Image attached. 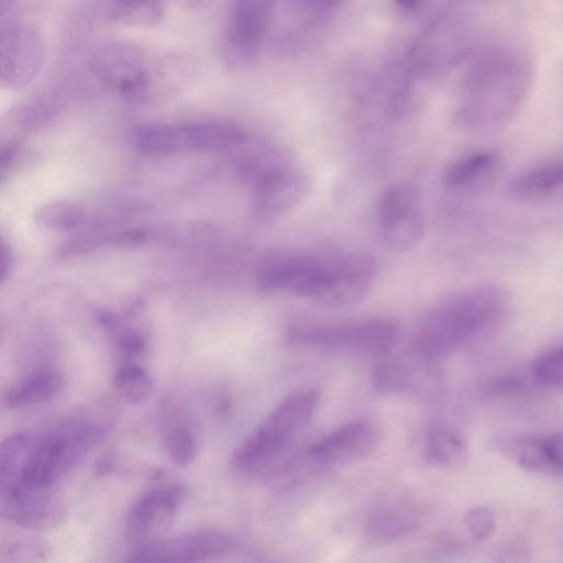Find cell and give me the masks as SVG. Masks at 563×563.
<instances>
[{
	"instance_id": "83f0119b",
	"label": "cell",
	"mask_w": 563,
	"mask_h": 563,
	"mask_svg": "<svg viewBox=\"0 0 563 563\" xmlns=\"http://www.w3.org/2000/svg\"><path fill=\"white\" fill-rule=\"evenodd\" d=\"M163 441L170 460L180 466L190 464L197 453V443L191 430L183 423H172L163 431Z\"/></svg>"
},
{
	"instance_id": "9c48e42d",
	"label": "cell",
	"mask_w": 563,
	"mask_h": 563,
	"mask_svg": "<svg viewBox=\"0 0 563 563\" xmlns=\"http://www.w3.org/2000/svg\"><path fill=\"white\" fill-rule=\"evenodd\" d=\"M339 257L279 253L263 258L255 283L263 292H287L323 303L334 282Z\"/></svg>"
},
{
	"instance_id": "4fadbf2b",
	"label": "cell",
	"mask_w": 563,
	"mask_h": 563,
	"mask_svg": "<svg viewBox=\"0 0 563 563\" xmlns=\"http://www.w3.org/2000/svg\"><path fill=\"white\" fill-rule=\"evenodd\" d=\"M275 2L240 0L233 2L222 38V54L231 66L255 62L269 31Z\"/></svg>"
},
{
	"instance_id": "603a6c76",
	"label": "cell",
	"mask_w": 563,
	"mask_h": 563,
	"mask_svg": "<svg viewBox=\"0 0 563 563\" xmlns=\"http://www.w3.org/2000/svg\"><path fill=\"white\" fill-rule=\"evenodd\" d=\"M498 155L492 150H475L453 159L443 173V184L454 190L479 183L496 167Z\"/></svg>"
},
{
	"instance_id": "7c38bea8",
	"label": "cell",
	"mask_w": 563,
	"mask_h": 563,
	"mask_svg": "<svg viewBox=\"0 0 563 563\" xmlns=\"http://www.w3.org/2000/svg\"><path fill=\"white\" fill-rule=\"evenodd\" d=\"M234 545V538L229 532L207 528L146 541L126 563H209L231 553Z\"/></svg>"
},
{
	"instance_id": "cb8c5ba5",
	"label": "cell",
	"mask_w": 563,
	"mask_h": 563,
	"mask_svg": "<svg viewBox=\"0 0 563 563\" xmlns=\"http://www.w3.org/2000/svg\"><path fill=\"white\" fill-rule=\"evenodd\" d=\"M62 387V378L52 371H36L12 385L4 395L10 408H21L53 398Z\"/></svg>"
},
{
	"instance_id": "f1b7e54d",
	"label": "cell",
	"mask_w": 563,
	"mask_h": 563,
	"mask_svg": "<svg viewBox=\"0 0 563 563\" xmlns=\"http://www.w3.org/2000/svg\"><path fill=\"white\" fill-rule=\"evenodd\" d=\"M532 374L540 384L563 390V346L551 350L536 360Z\"/></svg>"
},
{
	"instance_id": "52a82bcc",
	"label": "cell",
	"mask_w": 563,
	"mask_h": 563,
	"mask_svg": "<svg viewBox=\"0 0 563 563\" xmlns=\"http://www.w3.org/2000/svg\"><path fill=\"white\" fill-rule=\"evenodd\" d=\"M247 139L244 129L221 119L152 123L139 126L132 135L134 146L147 154L230 150Z\"/></svg>"
},
{
	"instance_id": "e0dca14e",
	"label": "cell",
	"mask_w": 563,
	"mask_h": 563,
	"mask_svg": "<svg viewBox=\"0 0 563 563\" xmlns=\"http://www.w3.org/2000/svg\"><path fill=\"white\" fill-rule=\"evenodd\" d=\"M434 363L416 353L410 360L386 356L372 371L373 386L384 394L428 396L439 386Z\"/></svg>"
},
{
	"instance_id": "d6986e66",
	"label": "cell",
	"mask_w": 563,
	"mask_h": 563,
	"mask_svg": "<svg viewBox=\"0 0 563 563\" xmlns=\"http://www.w3.org/2000/svg\"><path fill=\"white\" fill-rule=\"evenodd\" d=\"M180 497L181 490L176 486L157 487L143 494L126 516L128 539L142 541L156 533L174 517Z\"/></svg>"
},
{
	"instance_id": "3957f363",
	"label": "cell",
	"mask_w": 563,
	"mask_h": 563,
	"mask_svg": "<svg viewBox=\"0 0 563 563\" xmlns=\"http://www.w3.org/2000/svg\"><path fill=\"white\" fill-rule=\"evenodd\" d=\"M320 402L313 388L286 396L235 449L231 464L240 473L271 475L294 453L291 446L312 421Z\"/></svg>"
},
{
	"instance_id": "484cf974",
	"label": "cell",
	"mask_w": 563,
	"mask_h": 563,
	"mask_svg": "<svg viewBox=\"0 0 563 563\" xmlns=\"http://www.w3.org/2000/svg\"><path fill=\"white\" fill-rule=\"evenodd\" d=\"M82 206L71 201H54L41 206L35 212L36 221L47 228L71 229L86 221Z\"/></svg>"
},
{
	"instance_id": "7a4b0ae2",
	"label": "cell",
	"mask_w": 563,
	"mask_h": 563,
	"mask_svg": "<svg viewBox=\"0 0 563 563\" xmlns=\"http://www.w3.org/2000/svg\"><path fill=\"white\" fill-rule=\"evenodd\" d=\"M506 303V294L495 285L456 291L428 313L416 333L412 352L437 362L496 322Z\"/></svg>"
},
{
	"instance_id": "f546056e",
	"label": "cell",
	"mask_w": 563,
	"mask_h": 563,
	"mask_svg": "<svg viewBox=\"0 0 563 563\" xmlns=\"http://www.w3.org/2000/svg\"><path fill=\"white\" fill-rule=\"evenodd\" d=\"M464 527L474 542L487 540L495 530V517L485 506H476L464 515Z\"/></svg>"
},
{
	"instance_id": "8fae6325",
	"label": "cell",
	"mask_w": 563,
	"mask_h": 563,
	"mask_svg": "<svg viewBox=\"0 0 563 563\" xmlns=\"http://www.w3.org/2000/svg\"><path fill=\"white\" fill-rule=\"evenodd\" d=\"M377 227L384 243L394 251L415 249L424 233L420 195L407 183L388 186L378 200Z\"/></svg>"
},
{
	"instance_id": "2e32d148",
	"label": "cell",
	"mask_w": 563,
	"mask_h": 563,
	"mask_svg": "<svg viewBox=\"0 0 563 563\" xmlns=\"http://www.w3.org/2000/svg\"><path fill=\"white\" fill-rule=\"evenodd\" d=\"M252 188L255 214L268 220L291 210L305 200L311 184L301 169L287 163L268 173Z\"/></svg>"
},
{
	"instance_id": "30bf717a",
	"label": "cell",
	"mask_w": 563,
	"mask_h": 563,
	"mask_svg": "<svg viewBox=\"0 0 563 563\" xmlns=\"http://www.w3.org/2000/svg\"><path fill=\"white\" fill-rule=\"evenodd\" d=\"M144 51L132 43L107 42L89 55L91 73L111 91L128 98L147 96L154 85L155 64H147Z\"/></svg>"
},
{
	"instance_id": "4316f807",
	"label": "cell",
	"mask_w": 563,
	"mask_h": 563,
	"mask_svg": "<svg viewBox=\"0 0 563 563\" xmlns=\"http://www.w3.org/2000/svg\"><path fill=\"white\" fill-rule=\"evenodd\" d=\"M163 13L162 4L155 1H117L109 9L110 19L121 23L139 25L157 22Z\"/></svg>"
},
{
	"instance_id": "ba28073f",
	"label": "cell",
	"mask_w": 563,
	"mask_h": 563,
	"mask_svg": "<svg viewBox=\"0 0 563 563\" xmlns=\"http://www.w3.org/2000/svg\"><path fill=\"white\" fill-rule=\"evenodd\" d=\"M101 430L95 427H69L32 442L27 457L16 477L7 486L48 489L65 475L98 441Z\"/></svg>"
},
{
	"instance_id": "277c9868",
	"label": "cell",
	"mask_w": 563,
	"mask_h": 563,
	"mask_svg": "<svg viewBox=\"0 0 563 563\" xmlns=\"http://www.w3.org/2000/svg\"><path fill=\"white\" fill-rule=\"evenodd\" d=\"M377 427L367 419L346 422L294 452L272 475L278 485H292L356 461L378 442Z\"/></svg>"
},
{
	"instance_id": "1f68e13d",
	"label": "cell",
	"mask_w": 563,
	"mask_h": 563,
	"mask_svg": "<svg viewBox=\"0 0 563 563\" xmlns=\"http://www.w3.org/2000/svg\"><path fill=\"white\" fill-rule=\"evenodd\" d=\"M12 254L9 249V246L5 245V243H2L1 247V282L4 283V280L10 276V273L12 271Z\"/></svg>"
},
{
	"instance_id": "5bb4252c",
	"label": "cell",
	"mask_w": 563,
	"mask_h": 563,
	"mask_svg": "<svg viewBox=\"0 0 563 563\" xmlns=\"http://www.w3.org/2000/svg\"><path fill=\"white\" fill-rule=\"evenodd\" d=\"M1 12V80L10 87L27 84L37 71L42 44L36 30L0 7Z\"/></svg>"
},
{
	"instance_id": "6da1fadb",
	"label": "cell",
	"mask_w": 563,
	"mask_h": 563,
	"mask_svg": "<svg viewBox=\"0 0 563 563\" xmlns=\"http://www.w3.org/2000/svg\"><path fill=\"white\" fill-rule=\"evenodd\" d=\"M464 74L456 117L466 129H503L523 104L533 78L532 59L520 44L496 40L473 51Z\"/></svg>"
},
{
	"instance_id": "8992f818",
	"label": "cell",
	"mask_w": 563,
	"mask_h": 563,
	"mask_svg": "<svg viewBox=\"0 0 563 563\" xmlns=\"http://www.w3.org/2000/svg\"><path fill=\"white\" fill-rule=\"evenodd\" d=\"M285 338L287 344L301 349L386 357L397 344L399 327L382 317L299 322L287 329Z\"/></svg>"
},
{
	"instance_id": "9a60e30c",
	"label": "cell",
	"mask_w": 563,
	"mask_h": 563,
	"mask_svg": "<svg viewBox=\"0 0 563 563\" xmlns=\"http://www.w3.org/2000/svg\"><path fill=\"white\" fill-rule=\"evenodd\" d=\"M497 448L508 461L529 473L563 476V432L505 435L497 441Z\"/></svg>"
},
{
	"instance_id": "44dd1931",
	"label": "cell",
	"mask_w": 563,
	"mask_h": 563,
	"mask_svg": "<svg viewBox=\"0 0 563 563\" xmlns=\"http://www.w3.org/2000/svg\"><path fill=\"white\" fill-rule=\"evenodd\" d=\"M563 188V158L537 163L517 174L507 186L509 195L522 201L539 200Z\"/></svg>"
},
{
	"instance_id": "4dcf8cb0",
	"label": "cell",
	"mask_w": 563,
	"mask_h": 563,
	"mask_svg": "<svg viewBox=\"0 0 563 563\" xmlns=\"http://www.w3.org/2000/svg\"><path fill=\"white\" fill-rule=\"evenodd\" d=\"M145 345L144 339L137 332L128 331L119 339V346L129 354L140 353Z\"/></svg>"
},
{
	"instance_id": "d4e9b609",
	"label": "cell",
	"mask_w": 563,
	"mask_h": 563,
	"mask_svg": "<svg viewBox=\"0 0 563 563\" xmlns=\"http://www.w3.org/2000/svg\"><path fill=\"white\" fill-rule=\"evenodd\" d=\"M118 394L129 402L137 404L146 400L153 390L148 373L137 364H124L118 368L113 377Z\"/></svg>"
},
{
	"instance_id": "7402d4cb",
	"label": "cell",
	"mask_w": 563,
	"mask_h": 563,
	"mask_svg": "<svg viewBox=\"0 0 563 563\" xmlns=\"http://www.w3.org/2000/svg\"><path fill=\"white\" fill-rule=\"evenodd\" d=\"M422 452L429 464L441 468L461 466L468 454L464 438L455 430L442 424H433L427 429Z\"/></svg>"
},
{
	"instance_id": "ffe728a7",
	"label": "cell",
	"mask_w": 563,
	"mask_h": 563,
	"mask_svg": "<svg viewBox=\"0 0 563 563\" xmlns=\"http://www.w3.org/2000/svg\"><path fill=\"white\" fill-rule=\"evenodd\" d=\"M423 520L421 508L407 498H396L376 507L366 522V534L375 543L404 538L417 530Z\"/></svg>"
},
{
	"instance_id": "5b68a950",
	"label": "cell",
	"mask_w": 563,
	"mask_h": 563,
	"mask_svg": "<svg viewBox=\"0 0 563 563\" xmlns=\"http://www.w3.org/2000/svg\"><path fill=\"white\" fill-rule=\"evenodd\" d=\"M475 20L470 8L449 3L441 8L409 48L412 74L437 76L467 59L474 51Z\"/></svg>"
},
{
	"instance_id": "ac0fdd59",
	"label": "cell",
	"mask_w": 563,
	"mask_h": 563,
	"mask_svg": "<svg viewBox=\"0 0 563 563\" xmlns=\"http://www.w3.org/2000/svg\"><path fill=\"white\" fill-rule=\"evenodd\" d=\"M1 512L4 518L27 528L54 526L63 517V507L48 489L1 488Z\"/></svg>"
}]
</instances>
